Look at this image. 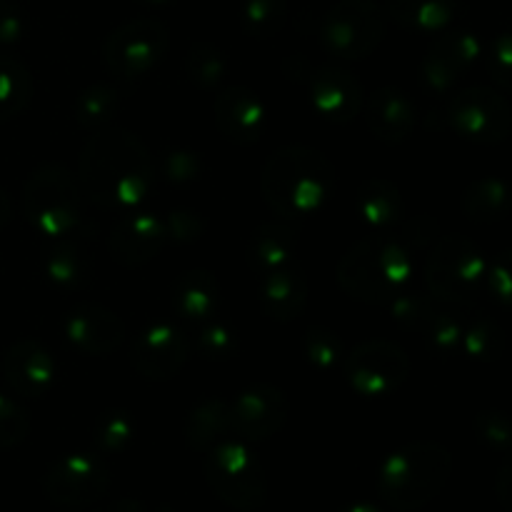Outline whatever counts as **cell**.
<instances>
[{"label":"cell","mask_w":512,"mask_h":512,"mask_svg":"<svg viewBox=\"0 0 512 512\" xmlns=\"http://www.w3.org/2000/svg\"><path fill=\"white\" fill-rule=\"evenodd\" d=\"M80 190L98 208L113 213L138 210L155 183L153 158L138 135L123 128H100L80 153Z\"/></svg>","instance_id":"obj_1"},{"label":"cell","mask_w":512,"mask_h":512,"mask_svg":"<svg viewBox=\"0 0 512 512\" xmlns=\"http://www.w3.org/2000/svg\"><path fill=\"white\" fill-rule=\"evenodd\" d=\"M260 190L268 208L283 218H308L333 195L335 168L320 150L288 145L263 165Z\"/></svg>","instance_id":"obj_2"},{"label":"cell","mask_w":512,"mask_h":512,"mask_svg":"<svg viewBox=\"0 0 512 512\" xmlns=\"http://www.w3.org/2000/svg\"><path fill=\"white\" fill-rule=\"evenodd\" d=\"M413 255L400 240L370 235L358 240L338 263V285L363 303H393L413 283Z\"/></svg>","instance_id":"obj_3"},{"label":"cell","mask_w":512,"mask_h":512,"mask_svg":"<svg viewBox=\"0 0 512 512\" xmlns=\"http://www.w3.org/2000/svg\"><path fill=\"white\" fill-rule=\"evenodd\" d=\"M453 470V455L433 440L395 450L378 475L380 500L395 512H415L438 498Z\"/></svg>","instance_id":"obj_4"},{"label":"cell","mask_w":512,"mask_h":512,"mask_svg":"<svg viewBox=\"0 0 512 512\" xmlns=\"http://www.w3.org/2000/svg\"><path fill=\"white\" fill-rule=\"evenodd\" d=\"M20 208L38 235L50 240L68 238L83 220V190L68 168L45 163L25 180Z\"/></svg>","instance_id":"obj_5"},{"label":"cell","mask_w":512,"mask_h":512,"mask_svg":"<svg viewBox=\"0 0 512 512\" xmlns=\"http://www.w3.org/2000/svg\"><path fill=\"white\" fill-rule=\"evenodd\" d=\"M203 455L205 480L228 508L238 512L263 508L268 493L263 465L245 440L225 438Z\"/></svg>","instance_id":"obj_6"},{"label":"cell","mask_w":512,"mask_h":512,"mask_svg":"<svg viewBox=\"0 0 512 512\" xmlns=\"http://www.w3.org/2000/svg\"><path fill=\"white\" fill-rule=\"evenodd\" d=\"M485 255L465 235H445L435 240L425 263V288L435 303L465 305L485 283Z\"/></svg>","instance_id":"obj_7"},{"label":"cell","mask_w":512,"mask_h":512,"mask_svg":"<svg viewBox=\"0 0 512 512\" xmlns=\"http://www.w3.org/2000/svg\"><path fill=\"white\" fill-rule=\"evenodd\" d=\"M388 18L375 0H340L320 25V43L340 60H363L383 43Z\"/></svg>","instance_id":"obj_8"},{"label":"cell","mask_w":512,"mask_h":512,"mask_svg":"<svg viewBox=\"0 0 512 512\" xmlns=\"http://www.w3.org/2000/svg\"><path fill=\"white\" fill-rule=\"evenodd\" d=\"M170 48V33L160 20L135 18L118 25L103 43V63L125 80L143 78L158 68Z\"/></svg>","instance_id":"obj_9"},{"label":"cell","mask_w":512,"mask_h":512,"mask_svg":"<svg viewBox=\"0 0 512 512\" xmlns=\"http://www.w3.org/2000/svg\"><path fill=\"white\" fill-rule=\"evenodd\" d=\"M345 375L363 398H388L398 393L410 375V358L393 340L373 338L343 355Z\"/></svg>","instance_id":"obj_10"},{"label":"cell","mask_w":512,"mask_h":512,"mask_svg":"<svg viewBox=\"0 0 512 512\" xmlns=\"http://www.w3.org/2000/svg\"><path fill=\"white\" fill-rule=\"evenodd\" d=\"M448 125L458 138L475 145H498L510 135L512 113L503 90L475 85L460 90L448 105Z\"/></svg>","instance_id":"obj_11"},{"label":"cell","mask_w":512,"mask_h":512,"mask_svg":"<svg viewBox=\"0 0 512 512\" xmlns=\"http://www.w3.org/2000/svg\"><path fill=\"white\" fill-rule=\"evenodd\" d=\"M110 480L113 475L100 455L70 453L50 465L43 478V493L60 508H88L105 498Z\"/></svg>","instance_id":"obj_12"},{"label":"cell","mask_w":512,"mask_h":512,"mask_svg":"<svg viewBox=\"0 0 512 512\" xmlns=\"http://www.w3.org/2000/svg\"><path fill=\"white\" fill-rule=\"evenodd\" d=\"M190 338L168 320L150 323L130 345V365L143 380L163 383L175 378L190 358Z\"/></svg>","instance_id":"obj_13"},{"label":"cell","mask_w":512,"mask_h":512,"mask_svg":"<svg viewBox=\"0 0 512 512\" xmlns=\"http://www.w3.org/2000/svg\"><path fill=\"white\" fill-rule=\"evenodd\" d=\"M288 398L275 385H250L228 400L233 438L260 443L278 433L288 420Z\"/></svg>","instance_id":"obj_14"},{"label":"cell","mask_w":512,"mask_h":512,"mask_svg":"<svg viewBox=\"0 0 512 512\" xmlns=\"http://www.w3.org/2000/svg\"><path fill=\"white\" fill-rule=\"evenodd\" d=\"M165 243H168V235H165L163 218L138 208L118 215L110 228L108 250L110 258L123 268H140L158 258Z\"/></svg>","instance_id":"obj_15"},{"label":"cell","mask_w":512,"mask_h":512,"mask_svg":"<svg viewBox=\"0 0 512 512\" xmlns=\"http://www.w3.org/2000/svg\"><path fill=\"white\" fill-rule=\"evenodd\" d=\"M213 118L220 135L240 148L258 143L268 128V108L263 98L245 85H233L215 95Z\"/></svg>","instance_id":"obj_16"},{"label":"cell","mask_w":512,"mask_h":512,"mask_svg":"<svg viewBox=\"0 0 512 512\" xmlns=\"http://www.w3.org/2000/svg\"><path fill=\"white\" fill-rule=\"evenodd\" d=\"M310 103L328 123L345 125L363 110L365 93L360 80L343 65H320L308 78Z\"/></svg>","instance_id":"obj_17"},{"label":"cell","mask_w":512,"mask_h":512,"mask_svg":"<svg viewBox=\"0 0 512 512\" xmlns=\"http://www.w3.org/2000/svg\"><path fill=\"white\" fill-rule=\"evenodd\" d=\"M65 338L90 358L118 353L125 343V323L115 310L100 303H78L65 318Z\"/></svg>","instance_id":"obj_18"},{"label":"cell","mask_w":512,"mask_h":512,"mask_svg":"<svg viewBox=\"0 0 512 512\" xmlns=\"http://www.w3.org/2000/svg\"><path fill=\"white\" fill-rule=\"evenodd\" d=\"M480 53H483V45L475 33L455 30V33L440 35L430 45L423 60L425 88L433 90V93H448L468 73V68L480 58Z\"/></svg>","instance_id":"obj_19"},{"label":"cell","mask_w":512,"mask_h":512,"mask_svg":"<svg viewBox=\"0 0 512 512\" xmlns=\"http://www.w3.org/2000/svg\"><path fill=\"white\" fill-rule=\"evenodd\" d=\"M3 375L23 398H45L55 385V360L38 340L23 338L5 350Z\"/></svg>","instance_id":"obj_20"},{"label":"cell","mask_w":512,"mask_h":512,"mask_svg":"<svg viewBox=\"0 0 512 512\" xmlns=\"http://www.w3.org/2000/svg\"><path fill=\"white\" fill-rule=\"evenodd\" d=\"M365 120L375 140L385 145H400L413 135L418 115L415 103L393 85H383L370 95L365 105Z\"/></svg>","instance_id":"obj_21"},{"label":"cell","mask_w":512,"mask_h":512,"mask_svg":"<svg viewBox=\"0 0 512 512\" xmlns=\"http://www.w3.org/2000/svg\"><path fill=\"white\" fill-rule=\"evenodd\" d=\"M258 300L268 318L278 320V323L295 320L308 303V278L295 263L260 275Z\"/></svg>","instance_id":"obj_22"},{"label":"cell","mask_w":512,"mask_h":512,"mask_svg":"<svg viewBox=\"0 0 512 512\" xmlns=\"http://www.w3.org/2000/svg\"><path fill=\"white\" fill-rule=\"evenodd\" d=\"M295 248H298V230L293 225L283 220H263L250 233L245 255L250 268L258 275H265L293 263Z\"/></svg>","instance_id":"obj_23"},{"label":"cell","mask_w":512,"mask_h":512,"mask_svg":"<svg viewBox=\"0 0 512 512\" xmlns=\"http://www.w3.org/2000/svg\"><path fill=\"white\" fill-rule=\"evenodd\" d=\"M220 300V285L215 273L205 268L185 270L178 275L170 290V305L178 313V318L190 323H205L213 318Z\"/></svg>","instance_id":"obj_24"},{"label":"cell","mask_w":512,"mask_h":512,"mask_svg":"<svg viewBox=\"0 0 512 512\" xmlns=\"http://www.w3.org/2000/svg\"><path fill=\"white\" fill-rule=\"evenodd\" d=\"M355 213L360 223L370 228L373 233L393 228L403 213V198L393 180L388 178H368L360 183L355 193Z\"/></svg>","instance_id":"obj_25"},{"label":"cell","mask_w":512,"mask_h":512,"mask_svg":"<svg viewBox=\"0 0 512 512\" xmlns=\"http://www.w3.org/2000/svg\"><path fill=\"white\" fill-rule=\"evenodd\" d=\"M95 260L80 240L60 238V243L45 255V275L50 285L63 293H75L93 280Z\"/></svg>","instance_id":"obj_26"},{"label":"cell","mask_w":512,"mask_h":512,"mask_svg":"<svg viewBox=\"0 0 512 512\" xmlns=\"http://www.w3.org/2000/svg\"><path fill=\"white\" fill-rule=\"evenodd\" d=\"M388 13L403 30L440 33L458 13V0H388Z\"/></svg>","instance_id":"obj_27"},{"label":"cell","mask_w":512,"mask_h":512,"mask_svg":"<svg viewBox=\"0 0 512 512\" xmlns=\"http://www.w3.org/2000/svg\"><path fill=\"white\" fill-rule=\"evenodd\" d=\"M230 413L228 400L208 398L190 410V418L185 423V443L198 453H208L220 440L230 438Z\"/></svg>","instance_id":"obj_28"},{"label":"cell","mask_w":512,"mask_h":512,"mask_svg":"<svg viewBox=\"0 0 512 512\" xmlns=\"http://www.w3.org/2000/svg\"><path fill=\"white\" fill-rule=\"evenodd\" d=\"M508 188L498 178H480L470 183L460 195V208L473 223L493 225L508 215Z\"/></svg>","instance_id":"obj_29"},{"label":"cell","mask_w":512,"mask_h":512,"mask_svg":"<svg viewBox=\"0 0 512 512\" xmlns=\"http://www.w3.org/2000/svg\"><path fill=\"white\" fill-rule=\"evenodd\" d=\"M33 100V75L15 55H0V123H10Z\"/></svg>","instance_id":"obj_30"},{"label":"cell","mask_w":512,"mask_h":512,"mask_svg":"<svg viewBox=\"0 0 512 512\" xmlns=\"http://www.w3.org/2000/svg\"><path fill=\"white\" fill-rule=\"evenodd\" d=\"M118 105L120 95L113 85H88V88L80 90L78 98H75V120H78V125L83 130L95 133V130L100 128H108L110 120L118 113Z\"/></svg>","instance_id":"obj_31"},{"label":"cell","mask_w":512,"mask_h":512,"mask_svg":"<svg viewBox=\"0 0 512 512\" xmlns=\"http://www.w3.org/2000/svg\"><path fill=\"white\" fill-rule=\"evenodd\" d=\"M285 23H288V0H245L240 5V28L250 38H275Z\"/></svg>","instance_id":"obj_32"},{"label":"cell","mask_w":512,"mask_h":512,"mask_svg":"<svg viewBox=\"0 0 512 512\" xmlns=\"http://www.w3.org/2000/svg\"><path fill=\"white\" fill-rule=\"evenodd\" d=\"M185 73L198 88L215 90L225 80L228 60L223 50L213 43H195L185 55Z\"/></svg>","instance_id":"obj_33"},{"label":"cell","mask_w":512,"mask_h":512,"mask_svg":"<svg viewBox=\"0 0 512 512\" xmlns=\"http://www.w3.org/2000/svg\"><path fill=\"white\" fill-rule=\"evenodd\" d=\"M135 438V418L128 410H108L93 425V443L100 453H123Z\"/></svg>","instance_id":"obj_34"},{"label":"cell","mask_w":512,"mask_h":512,"mask_svg":"<svg viewBox=\"0 0 512 512\" xmlns=\"http://www.w3.org/2000/svg\"><path fill=\"white\" fill-rule=\"evenodd\" d=\"M460 345H463V350L473 360L493 363V360H498L505 353V333L495 320L480 318L468 330H463Z\"/></svg>","instance_id":"obj_35"},{"label":"cell","mask_w":512,"mask_h":512,"mask_svg":"<svg viewBox=\"0 0 512 512\" xmlns=\"http://www.w3.org/2000/svg\"><path fill=\"white\" fill-rule=\"evenodd\" d=\"M305 360L320 373H328L343 360V345L340 338L328 328H310L303 338Z\"/></svg>","instance_id":"obj_36"},{"label":"cell","mask_w":512,"mask_h":512,"mask_svg":"<svg viewBox=\"0 0 512 512\" xmlns=\"http://www.w3.org/2000/svg\"><path fill=\"white\" fill-rule=\"evenodd\" d=\"M390 310H393V318L398 320L400 328L420 335L425 330V325L430 323V318L438 313V305H435L433 298H425V295L405 290L403 295H398L390 303Z\"/></svg>","instance_id":"obj_37"},{"label":"cell","mask_w":512,"mask_h":512,"mask_svg":"<svg viewBox=\"0 0 512 512\" xmlns=\"http://www.w3.org/2000/svg\"><path fill=\"white\" fill-rule=\"evenodd\" d=\"M420 338L425 340V345H428L435 355H440V358H448V355H453L455 350L460 348L463 328H460V323L453 318V315L438 308V313L430 318V323L425 325V330L420 333Z\"/></svg>","instance_id":"obj_38"},{"label":"cell","mask_w":512,"mask_h":512,"mask_svg":"<svg viewBox=\"0 0 512 512\" xmlns=\"http://www.w3.org/2000/svg\"><path fill=\"white\" fill-rule=\"evenodd\" d=\"M195 348H198L200 358L220 363V360H228L235 355V350H238V335H235V330L228 323H208L198 333Z\"/></svg>","instance_id":"obj_39"},{"label":"cell","mask_w":512,"mask_h":512,"mask_svg":"<svg viewBox=\"0 0 512 512\" xmlns=\"http://www.w3.org/2000/svg\"><path fill=\"white\" fill-rule=\"evenodd\" d=\"M30 418L15 400L0 395V450L18 448L28 438Z\"/></svg>","instance_id":"obj_40"},{"label":"cell","mask_w":512,"mask_h":512,"mask_svg":"<svg viewBox=\"0 0 512 512\" xmlns=\"http://www.w3.org/2000/svg\"><path fill=\"white\" fill-rule=\"evenodd\" d=\"M475 430H478V438L483 440L488 448L493 450H508L512 443V430L510 420L503 410H483V413L475 418Z\"/></svg>","instance_id":"obj_41"},{"label":"cell","mask_w":512,"mask_h":512,"mask_svg":"<svg viewBox=\"0 0 512 512\" xmlns=\"http://www.w3.org/2000/svg\"><path fill=\"white\" fill-rule=\"evenodd\" d=\"M165 225V235L175 243H195V240L203 235L205 230V220L200 218V213L188 208H178L170 210L163 220Z\"/></svg>","instance_id":"obj_42"},{"label":"cell","mask_w":512,"mask_h":512,"mask_svg":"<svg viewBox=\"0 0 512 512\" xmlns=\"http://www.w3.org/2000/svg\"><path fill=\"white\" fill-rule=\"evenodd\" d=\"M28 33V15L15 0H0V45L20 43Z\"/></svg>","instance_id":"obj_43"},{"label":"cell","mask_w":512,"mask_h":512,"mask_svg":"<svg viewBox=\"0 0 512 512\" xmlns=\"http://www.w3.org/2000/svg\"><path fill=\"white\" fill-rule=\"evenodd\" d=\"M163 175L170 183H193L200 175V158L190 150H170L163 158Z\"/></svg>","instance_id":"obj_44"},{"label":"cell","mask_w":512,"mask_h":512,"mask_svg":"<svg viewBox=\"0 0 512 512\" xmlns=\"http://www.w3.org/2000/svg\"><path fill=\"white\" fill-rule=\"evenodd\" d=\"M490 73H493V83L500 90L510 88V70H512V40L510 33H500L490 45Z\"/></svg>","instance_id":"obj_45"},{"label":"cell","mask_w":512,"mask_h":512,"mask_svg":"<svg viewBox=\"0 0 512 512\" xmlns=\"http://www.w3.org/2000/svg\"><path fill=\"white\" fill-rule=\"evenodd\" d=\"M485 280H488L495 298H498L503 305H508L510 293H512V265H510L508 250H503V253L493 260V265L485 268Z\"/></svg>","instance_id":"obj_46"},{"label":"cell","mask_w":512,"mask_h":512,"mask_svg":"<svg viewBox=\"0 0 512 512\" xmlns=\"http://www.w3.org/2000/svg\"><path fill=\"white\" fill-rule=\"evenodd\" d=\"M405 235H408V240L415 248H425V245L438 240V223L428 218V215H418V218H413L405 225Z\"/></svg>","instance_id":"obj_47"},{"label":"cell","mask_w":512,"mask_h":512,"mask_svg":"<svg viewBox=\"0 0 512 512\" xmlns=\"http://www.w3.org/2000/svg\"><path fill=\"white\" fill-rule=\"evenodd\" d=\"M108 512H155L153 508H148L145 503H140V500H133V498H123L118 500L115 505H110Z\"/></svg>","instance_id":"obj_48"},{"label":"cell","mask_w":512,"mask_h":512,"mask_svg":"<svg viewBox=\"0 0 512 512\" xmlns=\"http://www.w3.org/2000/svg\"><path fill=\"white\" fill-rule=\"evenodd\" d=\"M340 512H385L380 505H373V503H365V500H360V503H350L345 505Z\"/></svg>","instance_id":"obj_49"},{"label":"cell","mask_w":512,"mask_h":512,"mask_svg":"<svg viewBox=\"0 0 512 512\" xmlns=\"http://www.w3.org/2000/svg\"><path fill=\"white\" fill-rule=\"evenodd\" d=\"M8 218H10V198L5 190H0V230L5 228Z\"/></svg>","instance_id":"obj_50"},{"label":"cell","mask_w":512,"mask_h":512,"mask_svg":"<svg viewBox=\"0 0 512 512\" xmlns=\"http://www.w3.org/2000/svg\"><path fill=\"white\" fill-rule=\"evenodd\" d=\"M143 5H150V8H168V5L178 3V0H140Z\"/></svg>","instance_id":"obj_51"}]
</instances>
